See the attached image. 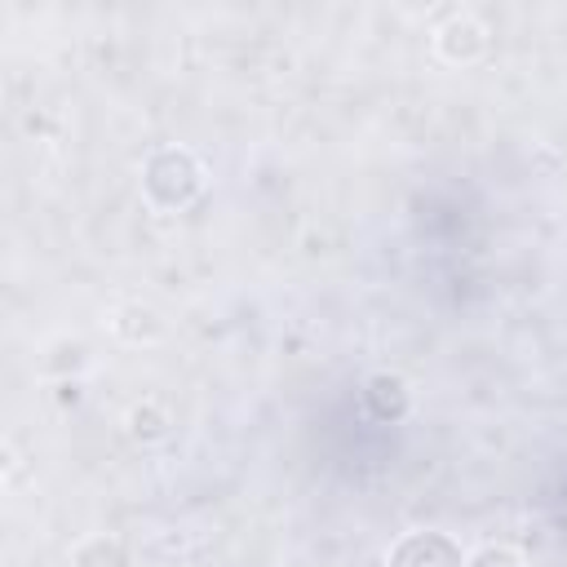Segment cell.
Wrapping results in <instances>:
<instances>
[{
  "instance_id": "obj_1",
  "label": "cell",
  "mask_w": 567,
  "mask_h": 567,
  "mask_svg": "<svg viewBox=\"0 0 567 567\" xmlns=\"http://www.w3.org/2000/svg\"><path fill=\"white\" fill-rule=\"evenodd\" d=\"M447 563H461V554L443 536H412L390 558V567H447Z\"/></svg>"
}]
</instances>
